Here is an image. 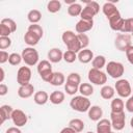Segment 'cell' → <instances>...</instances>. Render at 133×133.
Listing matches in <instances>:
<instances>
[{
	"label": "cell",
	"instance_id": "ba28073f",
	"mask_svg": "<svg viewBox=\"0 0 133 133\" xmlns=\"http://www.w3.org/2000/svg\"><path fill=\"white\" fill-rule=\"evenodd\" d=\"M87 77H88L89 82L95 84V85H104L107 82V75L101 70H97V69L91 68L88 71Z\"/></svg>",
	"mask_w": 133,
	"mask_h": 133
},
{
	"label": "cell",
	"instance_id": "f6af8a7d",
	"mask_svg": "<svg viewBox=\"0 0 133 133\" xmlns=\"http://www.w3.org/2000/svg\"><path fill=\"white\" fill-rule=\"evenodd\" d=\"M8 58H9L8 53L6 51H4V50H1L0 51V63L1 64L5 63L6 61H8Z\"/></svg>",
	"mask_w": 133,
	"mask_h": 133
},
{
	"label": "cell",
	"instance_id": "f907efd6",
	"mask_svg": "<svg viewBox=\"0 0 133 133\" xmlns=\"http://www.w3.org/2000/svg\"><path fill=\"white\" fill-rule=\"evenodd\" d=\"M0 72H1V76H0V82L2 83V82H3V80H4V77H5V73H4L3 68H0Z\"/></svg>",
	"mask_w": 133,
	"mask_h": 133
},
{
	"label": "cell",
	"instance_id": "d6a6232c",
	"mask_svg": "<svg viewBox=\"0 0 133 133\" xmlns=\"http://www.w3.org/2000/svg\"><path fill=\"white\" fill-rule=\"evenodd\" d=\"M60 8H61V2L59 0H51L47 4V9L51 14H55L59 11Z\"/></svg>",
	"mask_w": 133,
	"mask_h": 133
},
{
	"label": "cell",
	"instance_id": "f5cc1de1",
	"mask_svg": "<svg viewBox=\"0 0 133 133\" xmlns=\"http://www.w3.org/2000/svg\"><path fill=\"white\" fill-rule=\"evenodd\" d=\"M86 133H94V132H91V131H88V132H86Z\"/></svg>",
	"mask_w": 133,
	"mask_h": 133
},
{
	"label": "cell",
	"instance_id": "7bdbcfd3",
	"mask_svg": "<svg viewBox=\"0 0 133 133\" xmlns=\"http://www.w3.org/2000/svg\"><path fill=\"white\" fill-rule=\"evenodd\" d=\"M11 33L12 32L6 25L0 23V36H9V34H11Z\"/></svg>",
	"mask_w": 133,
	"mask_h": 133
},
{
	"label": "cell",
	"instance_id": "d6986e66",
	"mask_svg": "<svg viewBox=\"0 0 133 133\" xmlns=\"http://www.w3.org/2000/svg\"><path fill=\"white\" fill-rule=\"evenodd\" d=\"M77 57H78V60L81 62V63H88L90 61H92L94 59V53L91 50L89 49H83L81 50L78 54H77Z\"/></svg>",
	"mask_w": 133,
	"mask_h": 133
},
{
	"label": "cell",
	"instance_id": "4316f807",
	"mask_svg": "<svg viewBox=\"0 0 133 133\" xmlns=\"http://www.w3.org/2000/svg\"><path fill=\"white\" fill-rule=\"evenodd\" d=\"M65 82V77L61 72H54L52 79L50 81V84L54 86H60Z\"/></svg>",
	"mask_w": 133,
	"mask_h": 133
},
{
	"label": "cell",
	"instance_id": "f546056e",
	"mask_svg": "<svg viewBox=\"0 0 133 133\" xmlns=\"http://www.w3.org/2000/svg\"><path fill=\"white\" fill-rule=\"evenodd\" d=\"M91 63H92V69L102 70L106 65V58L103 55H97L96 57H94Z\"/></svg>",
	"mask_w": 133,
	"mask_h": 133
},
{
	"label": "cell",
	"instance_id": "2e32d148",
	"mask_svg": "<svg viewBox=\"0 0 133 133\" xmlns=\"http://www.w3.org/2000/svg\"><path fill=\"white\" fill-rule=\"evenodd\" d=\"M112 125L107 118H101L97 124V133H111Z\"/></svg>",
	"mask_w": 133,
	"mask_h": 133
},
{
	"label": "cell",
	"instance_id": "5b68a950",
	"mask_svg": "<svg viewBox=\"0 0 133 133\" xmlns=\"http://www.w3.org/2000/svg\"><path fill=\"white\" fill-rule=\"evenodd\" d=\"M37 72L41 76V78L45 81L50 83L52 76H53V71H52V65L49 60H42L37 63Z\"/></svg>",
	"mask_w": 133,
	"mask_h": 133
},
{
	"label": "cell",
	"instance_id": "484cf974",
	"mask_svg": "<svg viewBox=\"0 0 133 133\" xmlns=\"http://www.w3.org/2000/svg\"><path fill=\"white\" fill-rule=\"evenodd\" d=\"M110 107H111V112H123L125 108V104L121 98H114L111 101Z\"/></svg>",
	"mask_w": 133,
	"mask_h": 133
},
{
	"label": "cell",
	"instance_id": "60d3db41",
	"mask_svg": "<svg viewBox=\"0 0 133 133\" xmlns=\"http://www.w3.org/2000/svg\"><path fill=\"white\" fill-rule=\"evenodd\" d=\"M77 35H78V38L80 41L82 50L83 49H86L87 46L89 45V37H88V35L85 34V33H80V34H77Z\"/></svg>",
	"mask_w": 133,
	"mask_h": 133
},
{
	"label": "cell",
	"instance_id": "7402d4cb",
	"mask_svg": "<svg viewBox=\"0 0 133 133\" xmlns=\"http://www.w3.org/2000/svg\"><path fill=\"white\" fill-rule=\"evenodd\" d=\"M39 39H41V37H38L36 34H34L33 32H30V31H27L24 35V42L29 47H33V46L37 45Z\"/></svg>",
	"mask_w": 133,
	"mask_h": 133
},
{
	"label": "cell",
	"instance_id": "8992f818",
	"mask_svg": "<svg viewBox=\"0 0 133 133\" xmlns=\"http://www.w3.org/2000/svg\"><path fill=\"white\" fill-rule=\"evenodd\" d=\"M106 72L107 74L113 79H119L125 72V68L123 63L118 61H109L106 64Z\"/></svg>",
	"mask_w": 133,
	"mask_h": 133
},
{
	"label": "cell",
	"instance_id": "4dcf8cb0",
	"mask_svg": "<svg viewBox=\"0 0 133 133\" xmlns=\"http://www.w3.org/2000/svg\"><path fill=\"white\" fill-rule=\"evenodd\" d=\"M27 19L31 24H37L42 19V14L37 9H31L27 15Z\"/></svg>",
	"mask_w": 133,
	"mask_h": 133
},
{
	"label": "cell",
	"instance_id": "6f0895ef",
	"mask_svg": "<svg viewBox=\"0 0 133 133\" xmlns=\"http://www.w3.org/2000/svg\"><path fill=\"white\" fill-rule=\"evenodd\" d=\"M132 96H133V95H132Z\"/></svg>",
	"mask_w": 133,
	"mask_h": 133
},
{
	"label": "cell",
	"instance_id": "f1b7e54d",
	"mask_svg": "<svg viewBox=\"0 0 133 133\" xmlns=\"http://www.w3.org/2000/svg\"><path fill=\"white\" fill-rule=\"evenodd\" d=\"M69 127H71L73 130H75L77 133H80L84 129V123L80 118H73L69 122Z\"/></svg>",
	"mask_w": 133,
	"mask_h": 133
},
{
	"label": "cell",
	"instance_id": "7dc6e473",
	"mask_svg": "<svg viewBox=\"0 0 133 133\" xmlns=\"http://www.w3.org/2000/svg\"><path fill=\"white\" fill-rule=\"evenodd\" d=\"M7 91H8L7 85L4 83H1L0 84V96H5L7 94Z\"/></svg>",
	"mask_w": 133,
	"mask_h": 133
},
{
	"label": "cell",
	"instance_id": "e0dca14e",
	"mask_svg": "<svg viewBox=\"0 0 133 133\" xmlns=\"http://www.w3.org/2000/svg\"><path fill=\"white\" fill-rule=\"evenodd\" d=\"M34 92V86L29 83L27 85H23V86H20L19 89H18V96L22 99H28L30 98Z\"/></svg>",
	"mask_w": 133,
	"mask_h": 133
},
{
	"label": "cell",
	"instance_id": "d4e9b609",
	"mask_svg": "<svg viewBox=\"0 0 133 133\" xmlns=\"http://www.w3.org/2000/svg\"><path fill=\"white\" fill-rule=\"evenodd\" d=\"M0 112H1V124H3L6 119L11 118V114L14 112V109L9 105H2L0 107Z\"/></svg>",
	"mask_w": 133,
	"mask_h": 133
},
{
	"label": "cell",
	"instance_id": "680465c9",
	"mask_svg": "<svg viewBox=\"0 0 133 133\" xmlns=\"http://www.w3.org/2000/svg\"><path fill=\"white\" fill-rule=\"evenodd\" d=\"M132 133H133V132H132Z\"/></svg>",
	"mask_w": 133,
	"mask_h": 133
},
{
	"label": "cell",
	"instance_id": "277c9868",
	"mask_svg": "<svg viewBox=\"0 0 133 133\" xmlns=\"http://www.w3.org/2000/svg\"><path fill=\"white\" fill-rule=\"evenodd\" d=\"M21 55H22L23 61L29 66H33L36 63H38V58H39L38 52L33 47H27L23 49Z\"/></svg>",
	"mask_w": 133,
	"mask_h": 133
},
{
	"label": "cell",
	"instance_id": "11a10c76",
	"mask_svg": "<svg viewBox=\"0 0 133 133\" xmlns=\"http://www.w3.org/2000/svg\"><path fill=\"white\" fill-rule=\"evenodd\" d=\"M111 133H115V132H111Z\"/></svg>",
	"mask_w": 133,
	"mask_h": 133
},
{
	"label": "cell",
	"instance_id": "681fc988",
	"mask_svg": "<svg viewBox=\"0 0 133 133\" xmlns=\"http://www.w3.org/2000/svg\"><path fill=\"white\" fill-rule=\"evenodd\" d=\"M59 133H77L75 130H73L71 127H65V128H63Z\"/></svg>",
	"mask_w": 133,
	"mask_h": 133
},
{
	"label": "cell",
	"instance_id": "c3c4849f",
	"mask_svg": "<svg viewBox=\"0 0 133 133\" xmlns=\"http://www.w3.org/2000/svg\"><path fill=\"white\" fill-rule=\"evenodd\" d=\"M5 133H22V131L19 129V127H10L6 130Z\"/></svg>",
	"mask_w": 133,
	"mask_h": 133
},
{
	"label": "cell",
	"instance_id": "ab89813d",
	"mask_svg": "<svg viewBox=\"0 0 133 133\" xmlns=\"http://www.w3.org/2000/svg\"><path fill=\"white\" fill-rule=\"evenodd\" d=\"M1 23H2V24H4V25H6V26L10 29V31H11V32H15V31L17 30V23H16L12 19L4 18V19H2V20H1Z\"/></svg>",
	"mask_w": 133,
	"mask_h": 133
},
{
	"label": "cell",
	"instance_id": "52a82bcc",
	"mask_svg": "<svg viewBox=\"0 0 133 133\" xmlns=\"http://www.w3.org/2000/svg\"><path fill=\"white\" fill-rule=\"evenodd\" d=\"M114 89L121 98H129L132 94V87L127 79H118L115 82Z\"/></svg>",
	"mask_w": 133,
	"mask_h": 133
},
{
	"label": "cell",
	"instance_id": "1f68e13d",
	"mask_svg": "<svg viewBox=\"0 0 133 133\" xmlns=\"http://www.w3.org/2000/svg\"><path fill=\"white\" fill-rule=\"evenodd\" d=\"M82 9L83 8H82L81 4L75 2L74 4L69 5V7H68V14L70 16H72V17H77V16H80L81 15Z\"/></svg>",
	"mask_w": 133,
	"mask_h": 133
},
{
	"label": "cell",
	"instance_id": "ffe728a7",
	"mask_svg": "<svg viewBox=\"0 0 133 133\" xmlns=\"http://www.w3.org/2000/svg\"><path fill=\"white\" fill-rule=\"evenodd\" d=\"M108 21H109V26H110V28L112 30H114V31H121L122 28H123V26H124L125 19L122 18L121 15H118V16H115V17L111 18Z\"/></svg>",
	"mask_w": 133,
	"mask_h": 133
},
{
	"label": "cell",
	"instance_id": "74e56055",
	"mask_svg": "<svg viewBox=\"0 0 133 133\" xmlns=\"http://www.w3.org/2000/svg\"><path fill=\"white\" fill-rule=\"evenodd\" d=\"M64 90L66 91L68 95H70V96H74L76 92L79 91V86L76 85V84L70 83V82H65V84H64Z\"/></svg>",
	"mask_w": 133,
	"mask_h": 133
},
{
	"label": "cell",
	"instance_id": "8fae6325",
	"mask_svg": "<svg viewBox=\"0 0 133 133\" xmlns=\"http://www.w3.org/2000/svg\"><path fill=\"white\" fill-rule=\"evenodd\" d=\"M31 75L32 73L29 66H21L17 73V82L20 84V86L27 85L30 83Z\"/></svg>",
	"mask_w": 133,
	"mask_h": 133
},
{
	"label": "cell",
	"instance_id": "83f0119b",
	"mask_svg": "<svg viewBox=\"0 0 133 133\" xmlns=\"http://www.w3.org/2000/svg\"><path fill=\"white\" fill-rule=\"evenodd\" d=\"M79 92L81 94V96L84 97H89L94 94V86L90 83H81L79 85Z\"/></svg>",
	"mask_w": 133,
	"mask_h": 133
},
{
	"label": "cell",
	"instance_id": "44dd1931",
	"mask_svg": "<svg viewBox=\"0 0 133 133\" xmlns=\"http://www.w3.org/2000/svg\"><path fill=\"white\" fill-rule=\"evenodd\" d=\"M49 95L45 90H38L33 96V100L37 105H45L49 101Z\"/></svg>",
	"mask_w": 133,
	"mask_h": 133
},
{
	"label": "cell",
	"instance_id": "f35d334b",
	"mask_svg": "<svg viewBox=\"0 0 133 133\" xmlns=\"http://www.w3.org/2000/svg\"><path fill=\"white\" fill-rule=\"evenodd\" d=\"M22 55L19 53H11L9 54V58H8V62L11 65H19L22 61Z\"/></svg>",
	"mask_w": 133,
	"mask_h": 133
},
{
	"label": "cell",
	"instance_id": "cb8c5ba5",
	"mask_svg": "<svg viewBox=\"0 0 133 133\" xmlns=\"http://www.w3.org/2000/svg\"><path fill=\"white\" fill-rule=\"evenodd\" d=\"M64 98H65V96H64V94H63L62 91H60V90H54V91L50 95L49 100H50V102H51L52 104H54V105H59V104H61V103L64 101Z\"/></svg>",
	"mask_w": 133,
	"mask_h": 133
},
{
	"label": "cell",
	"instance_id": "7c38bea8",
	"mask_svg": "<svg viewBox=\"0 0 133 133\" xmlns=\"http://www.w3.org/2000/svg\"><path fill=\"white\" fill-rule=\"evenodd\" d=\"M11 121L16 127H23L27 124L28 117L26 113L21 109H14V112L11 114Z\"/></svg>",
	"mask_w": 133,
	"mask_h": 133
},
{
	"label": "cell",
	"instance_id": "9a60e30c",
	"mask_svg": "<svg viewBox=\"0 0 133 133\" xmlns=\"http://www.w3.org/2000/svg\"><path fill=\"white\" fill-rule=\"evenodd\" d=\"M48 59L52 63H58L61 59H63V53L58 48H52L48 52Z\"/></svg>",
	"mask_w": 133,
	"mask_h": 133
},
{
	"label": "cell",
	"instance_id": "3957f363",
	"mask_svg": "<svg viewBox=\"0 0 133 133\" xmlns=\"http://www.w3.org/2000/svg\"><path fill=\"white\" fill-rule=\"evenodd\" d=\"M86 5L83 7L82 12L80 15L81 20H86V21H92L94 17L98 15L100 11V5L96 1H86Z\"/></svg>",
	"mask_w": 133,
	"mask_h": 133
},
{
	"label": "cell",
	"instance_id": "6da1fadb",
	"mask_svg": "<svg viewBox=\"0 0 133 133\" xmlns=\"http://www.w3.org/2000/svg\"><path fill=\"white\" fill-rule=\"evenodd\" d=\"M62 42L64 43V45L66 46L68 50H71L75 53H79L82 48H81V44L80 41L78 38V35L75 34L73 31L71 30H66L62 33Z\"/></svg>",
	"mask_w": 133,
	"mask_h": 133
},
{
	"label": "cell",
	"instance_id": "db71d44e",
	"mask_svg": "<svg viewBox=\"0 0 133 133\" xmlns=\"http://www.w3.org/2000/svg\"><path fill=\"white\" fill-rule=\"evenodd\" d=\"M131 35H132V36H133V31H132V33H131Z\"/></svg>",
	"mask_w": 133,
	"mask_h": 133
},
{
	"label": "cell",
	"instance_id": "b9f144b4",
	"mask_svg": "<svg viewBox=\"0 0 133 133\" xmlns=\"http://www.w3.org/2000/svg\"><path fill=\"white\" fill-rule=\"evenodd\" d=\"M11 46V39L9 36H0V49L5 50Z\"/></svg>",
	"mask_w": 133,
	"mask_h": 133
},
{
	"label": "cell",
	"instance_id": "ee69618b",
	"mask_svg": "<svg viewBox=\"0 0 133 133\" xmlns=\"http://www.w3.org/2000/svg\"><path fill=\"white\" fill-rule=\"evenodd\" d=\"M125 53H126V56H127L128 61H129L131 64H133V45L130 46V47L126 50Z\"/></svg>",
	"mask_w": 133,
	"mask_h": 133
},
{
	"label": "cell",
	"instance_id": "816d5d0a",
	"mask_svg": "<svg viewBox=\"0 0 133 133\" xmlns=\"http://www.w3.org/2000/svg\"><path fill=\"white\" fill-rule=\"evenodd\" d=\"M130 125H131V127L133 128V117L131 118V121H130Z\"/></svg>",
	"mask_w": 133,
	"mask_h": 133
},
{
	"label": "cell",
	"instance_id": "5bb4252c",
	"mask_svg": "<svg viewBox=\"0 0 133 133\" xmlns=\"http://www.w3.org/2000/svg\"><path fill=\"white\" fill-rule=\"evenodd\" d=\"M94 26V20L92 21H86V20H80L77 22L75 29L78 32V34L80 33H85L87 31H89Z\"/></svg>",
	"mask_w": 133,
	"mask_h": 133
},
{
	"label": "cell",
	"instance_id": "d590c367",
	"mask_svg": "<svg viewBox=\"0 0 133 133\" xmlns=\"http://www.w3.org/2000/svg\"><path fill=\"white\" fill-rule=\"evenodd\" d=\"M76 59H78L77 57V53L71 51V50H66L64 53H63V60L68 63H73Z\"/></svg>",
	"mask_w": 133,
	"mask_h": 133
},
{
	"label": "cell",
	"instance_id": "30bf717a",
	"mask_svg": "<svg viewBox=\"0 0 133 133\" xmlns=\"http://www.w3.org/2000/svg\"><path fill=\"white\" fill-rule=\"evenodd\" d=\"M114 46L117 50L119 51H124L126 52V50L132 46L131 44V35L128 33H121L116 36L115 42H114Z\"/></svg>",
	"mask_w": 133,
	"mask_h": 133
},
{
	"label": "cell",
	"instance_id": "bcb514c9",
	"mask_svg": "<svg viewBox=\"0 0 133 133\" xmlns=\"http://www.w3.org/2000/svg\"><path fill=\"white\" fill-rule=\"evenodd\" d=\"M125 106H126V109L128 112H133V96L128 98Z\"/></svg>",
	"mask_w": 133,
	"mask_h": 133
},
{
	"label": "cell",
	"instance_id": "e575fe53",
	"mask_svg": "<svg viewBox=\"0 0 133 133\" xmlns=\"http://www.w3.org/2000/svg\"><path fill=\"white\" fill-rule=\"evenodd\" d=\"M27 31L33 32L34 34H36V35H37L38 37H41V38L43 37V34H44V30H43L42 26L38 25V24H31V25H29Z\"/></svg>",
	"mask_w": 133,
	"mask_h": 133
},
{
	"label": "cell",
	"instance_id": "7a4b0ae2",
	"mask_svg": "<svg viewBox=\"0 0 133 133\" xmlns=\"http://www.w3.org/2000/svg\"><path fill=\"white\" fill-rule=\"evenodd\" d=\"M70 106L73 110L78 112H86L90 108V101L84 96H75L70 101Z\"/></svg>",
	"mask_w": 133,
	"mask_h": 133
},
{
	"label": "cell",
	"instance_id": "9c48e42d",
	"mask_svg": "<svg viewBox=\"0 0 133 133\" xmlns=\"http://www.w3.org/2000/svg\"><path fill=\"white\" fill-rule=\"evenodd\" d=\"M110 122L112 128L116 131H121L125 128L126 125V115L125 112H111L110 113Z\"/></svg>",
	"mask_w": 133,
	"mask_h": 133
},
{
	"label": "cell",
	"instance_id": "836d02e7",
	"mask_svg": "<svg viewBox=\"0 0 133 133\" xmlns=\"http://www.w3.org/2000/svg\"><path fill=\"white\" fill-rule=\"evenodd\" d=\"M133 31V18H128L125 19L124 26L121 30L122 33H132Z\"/></svg>",
	"mask_w": 133,
	"mask_h": 133
},
{
	"label": "cell",
	"instance_id": "603a6c76",
	"mask_svg": "<svg viewBox=\"0 0 133 133\" xmlns=\"http://www.w3.org/2000/svg\"><path fill=\"white\" fill-rule=\"evenodd\" d=\"M114 94H115V89L110 86V85H103V87L101 88L100 90V95L103 99L105 100H110V99H113L114 97Z\"/></svg>",
	"mask_w": 133,
	"mask_h": 133
},
{
	"label": "cell",
	"instance_id": "ac0fdd59",
	"mask_svg": "<svg viewBox=\"0 0 133 133\" xmlns=\"http://www.w3.org/2000/svg\"><path fill=\"white\" fill-rule=\"evenodd\" d=\"M87 112H88V117L94 122H99L103 116V109L98 105L90 106Z\"/></svg>",
	"mask_w": 133,
	"mask_h": 133
},
{
	"label": "cell",
	"instance_id": "9f6ffc18",
	"mask_svg": "<svg viewBox=\"0 0 133 133\" xmlns=\"http://www.w3.org/2000/svg\"><path fill=\"white\" fill-rule=\"evenodd\" d=\"M132 92H133V90H132Z\"/></svg>",
	"mask_w": 133,
	"mask_h": 133
},
{
	"label": "cell",
	"instance_id": "4fadbf2b",
	"mask_svg": "<svg viewBox=\"0 0 133 133\" xmlns=\"http://www.w3.org/2000/svg\"><path fill=\"white\" fill-rule=\"evenodd\" d=\"M102 10H103V14L106 16V18L108 20H110L111 18H113L115 16L121 15L119 11H118V9L116 8V6L113 4V2H106L103 5Z\"/></svg>",
	"mask_w": 133,
	"mask_h": 133
},
{
	"label": "cell",
	"instance_id": "8d00e7d4",
	"mask_svg": "<svg viewBox=\"0 0 133 133\" xmlns=\"http://www.w3.org/2000/svg\"><path fill=\"white\" fill-rule=\"evenodd\" d=\"M66 82H70V83H73L79 86L81 84V77L78 73H71L66 77Z\"/></svg>",
	"mask_w": 133,
	"mask_h": 133
}]
</instances>
